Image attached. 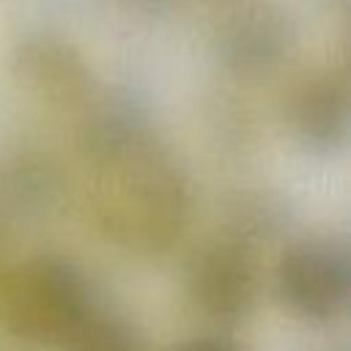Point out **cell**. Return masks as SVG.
<instances>
[{"instance_id":"cell-5","label":"cell","mask_w":351,"mask_h":351,"mask_svg":"<svg viewBox=\"0 0 351 351\" xmlns=\"http://www.w3.org/2000/svg\"><path fill=\"white\" fill-rule=\"evenodd\" d=\"M296 19L277 3L241 5L214 33V55L222 71L250 82L277 74L296 52Z\"/></svg>"},{"instance_id":"cell-6","label":"cell","mask_w":351,"mask_h":351,"mask_svg":"<svg viewBox=\"0 0 351 351\" xmlns=\"http://www.w3.org/2000/svg\"><path fill=\"white\" fill-rule=\"evenodd\" d=\"M11 74L30 96L60 110H80L96 90L82 52L55 33L22 36L11 49Z\"/></svg>"},{"instance_id":"cell-4","label":"cell","mask_w":351,"mask_h":351,"mask_svg":"<svg viewBox=\"0 0 351 351\" xmlns=\"http://www.w3.org/2000/svg\"><path fill=\"white\" fill-rule=\"evenodd\" d=\"M184 291L189 304L219 326L247 321L261 299L258 252L219 233L189 255Z\"/></svg>"},{"instance_id":"cell-9","label":"cell","mask_w":351,"mask_h":351,"mask_svg":"<svg viewBox=\"0 0 351 351\" xmlns=\"http://www.w3.org/2000/svg\"><path fill=\"white\" fill-rule=\"evenodd\" d=\"M291 228V208L282 197L271 192H244L228 206V219L222 236L250 247L261 250L271 241L282 239Z\"/></svg>"},{"instance_id":"cell-12","label":"cell","mask_w":351,"mask_h":351,"mask_svg":"<svg viewBox=\"0 0 351 351\" xmlns=\"http://www.w3.org/2000/svg\"><path fill=\"white\" fill-rule=\"evenodd\" d=\"M170 351H247L241 343L230 340V337H222V335H206V337H195V340H186Z\"/></svg>"},{"instance_id":"cell-10","label":"cell","mask_w":351,"mask_h":351,"mask_svg":"<svg viewBox=\"0 0 351 351\" xmlns=\"http://www.w3.org/2000/svg\"><path fill=\"white\" fill-rule=\"evenodd\" d=\"M55 192L58 178L47 159L19 156L0 173V200L16 214H41Z\"/></svg>"},{"instance_id":"cell-14","label":"cell","mask_w":351,"mask_h":351,"mask_svg":"<svg viewBox=\"0 0 351 351\" xmlns=\"http://www.w3.org/2000/svg\"><path fill=\"white\" fill-rule=\"evenodd\" d=\"M134 3H140V5H145V8H151V5H165L167 0H134Z\"/></svg>"},{"instance_id":"cell-11","label":"cell","mask_w":351,"mask_h":351,"mask_svg":"<svg viewBox=\"0 0 351 351\" xmlns=\"http://www.w3.org/2000/svg\"><path fill=\"white\" fill-rule=\"evenodd\" d=\"M71 351H148L143 329L115 304H101Z\"/></svg>"},{"instance_id":"cell-8","label":"cell","mask_w":351,"mask_h":351,"mask_svg":"<svg viewBox=\"0 0 351 351\" xmlns=\"http://www.w3.org/2000/svg\"><path fill=\"white\" fill-rule=\"evenodd\" d=\"M80 112L77 145L90 167L159 137L148 99L126 85L96 88Z\"/></svg>"},{"instance_id":"cell-13","label":"cell","mask_w":351,"mask_h":351,"mask_svg":"<svg viewBox=\"0 0 351 351\" xmlns=\"http://www.w3.org/2000/svg\"><path fill=\"white\" fill-rule=\"evenodd\" d=\"M321 3H324V5H329V8H340V11L348 5V0H321Z\"/></svg>"},{"instance_id":"cell-3","label":"cell","mask_w":351,"mask_h":351,"mask_svg":"<svg viewBox=\"0 0 351 351\" xmlns=\"http://www.w3.org/2000/svg\"><path fill=\"white\" fill-rule=\"evenodd\" d=\"M274 291L288 313L307 324H335L351 302V252L337 236L291 241L274 269Z\"/></svg>"},{"instance_id":"cell-2","label":"cell","mask_w":351,"mask_h":351,"mask_svg":"<svg viewBox=\"0 0 351 351\" xmlns=\"http://www.w3.org/2000/svg\"><path fill=\"white\" fill-rule=\"evenodd\" d=\"M104 302L93 277L58 252H41L0 271V326L27 348L71 351Z\"/></svg>"},{"instance_id":"cell-1","label":"cell","mask_w":351,"mask_h":351,"mask_svg":"<svg viewBox=\"0 0 351 351\" xmlns=\"http://www.w3.org/2000/svg\"><path fill=\"white\" fill-rule=\"evenodd\" d=\"M90 170V214L112 244L134 255H165L184 239L192 184L162 137Z\"/></svg>"},{"instance_id":"cell-7","label":"cell","mask_w":351,"mask_h":351,"mask_svg":"<svg viewBox=\"0 0 351 351\" xmlns=\"http://www.w3.org/2000/svg\"><path fill=\"white\" fill-rule=\"evenodd\" d=\"M285 121L293 140L315 156L346 148L351 129V90L343 69H313L299 77L285 99Z\"/></svg>"}]
</instances>
